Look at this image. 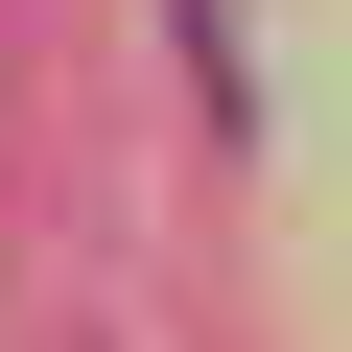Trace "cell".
<instances>
[{
  "instance_id": "cell-1",
  "label": "cell",
  "mask_w": 352,
  "mask_h": 352,
  "mask_svg": "<svg viewBox=\"0 0 352 352\" xmlns=\"http://www.w3.org/2000/svg\"><path fill=\"white\" fill-rule=\"evenodd\" d=\"M164 24H188V94H212V118L258 141V47H235V0H164Z\"/></svg>"
}]
</instances>
